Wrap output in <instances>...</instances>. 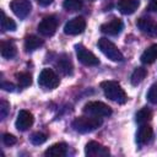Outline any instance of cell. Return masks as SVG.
I'll return each instance as SVG.
<instances>
[{"label":"cell","mask_w":157,"mask_h":157,"mask_svg":"<svg viewBox=\"0 0 157 157\" xmlns=\"http://www.w3.org/2000/svg\"><path fill=\"white\" fill-rule=\"evenodd\" d=\"M101 87L104 92V96L119 104H124L128 101L125 91L121 88V86L115 81H103L101 83Z\"/></svg>","instance_id":"cell-1"},{"label":"cell","mask_w":157,"mask_h":157,"mask_svg":"<svg viewBox=\"0 0 157 157\" xmlns=\"http://www.w3.org/2000/svg\"><path fill=\"white\" fill-rule=\"evenodd\" d=\"M101 125H102V119L99 117H93V115L78 117L72 121L74 130L77 132H81V134L91 132V131L98 129Z\"/></svg>","instance_id":"cell-2"},{"label":"cell","mask_w":157,"mask_h":157,"mask_svg":"<svg viewBox=\"0 0 157 157\" xmlns=\"http://www.w3.org/2000/svg\"><path fill=\"white\" fill-rule=\"evenodd\" d=\"M98 48L108 59H110L113 61H123L124 60L121 52L117 48V45L114 43H112L107 38H101L98 40Z\"/></svg>","instance_id":"cell-3"},{"label":"cell","mask_w":157,"mask_h":157,"mask_svg":"<svg viewBox=\"0 0 157 157\" xmlns=\"http://www.w3.org/2000/svg\"><path fill=\"white\" fill-rule=\"evenodd\" d=\"M83 113H86L88 115H93V117L104 118V117H109L112 114V108L103 102L93 101V102H88L83 105Z\"/></svg>","instance_id":"cell-4"},{"label":"cell","mask_w":157,"mask_h":157,"mask_svg":"<svg viewBox=\"0 0 157 157\" xmlns=\"http://www.w3.org/2000/svg\"><path fill=\"white\" fill-rule=\"evenodd\" d=\"M38 83L45 90H53L59 85V77L52 69H43L38 76Z\"/></svg>","instance_id":"cell-5"},{"label":"cell","mask_w":157,"mask_h":157,"mask_svg":"<svg viewBox=\"0 0 157 157\" xmlns=\"http://www.w3.org/2000/svg\"><path fill=\"white\" fill-rule=\"evenodd\" d=\"M75 49H76L77 59H78L80 63H82L83 65H86V66H96V65L99 64L98 58H97L92 52H90L87 48H85L82 44L75 45Z\"/></svg>","instance_id":"cell-6"},{"label":"cell","mask_w":157,"mask_h":157,"mask_svg":"<svg viewBox=\"0 0 157 157\" xmlns=\"http://www.w3.org/2000/svg\"><path fill=\"white\" fill-rule=\"evenodd\" d=\"M58 27V20L55 16H47L44 17L38 25V32L44 37H50L55 33Z\"/></svg>","instance_id":"cell-7"},{"label":"cell","mask_w":157,"mask_h":157,"mask_svg":"<svg viewBox=\"0 0 157 157\" xmlns=\"http://www.w3.org/2000/svg\"><path fill=\"white\" fill-rule=\"evenodd\" d=\"M86 28V21L83 17H74L69 20L65 26H64V32L70 36H76L80 34L85 31Z\"/></svg>","instance_id":"cell-8"},{"label":"cell","mask_w":157,"mask_h":157,"mask_svg":"<svg viewBox=\"0 0 157 157\" xmlns=\"http://www.w3.org/2000/svg\"><path fill=\"white\" fill-rule=\"evenodd\" d=\"M10 7L13 11V13L20 18L27 17L32 10V5L29 0H12Z\"/></svg>","instance_id":"cell-9"},{"label":"cell","mask_w":157,"mask_h":157,"mask_svg":"<svg viewBox=\"0 0 157 157\" xmlns=\"http://www.w3.org/2000/svg\"><path fill=\"white\" fill-rule=\"evenodd\" d=\"M85 153L88 157H105L110 152H109L108 147H105L96 141H90V142H87V145L85 147Z\"/></svg>","instance_id":"cell-10"},{"label":"cell","mask_w":157,"mask_h":157,"mask_svg":"<svg viewBox=\"0 0 157 157\" xmlns=\"http://www.w3.org/2000/svg\"><path fill=\"white\" fill-rule=\"evenodd\" d=\"M140 31L150 37H157V22L150 17H141L136 22Z\"/></svg>","instance_id":"cell-11"},{"label":"cell","mask_w":157,"mask_h":157,"mask_svg":"<svg viewBox=\"0 0 157 157\" xmlns=\"http://www.w3.org/2000/svg\"><path fill=\"white\" fill-rule=\"evenodd\" d=\"M124 25L120 18H112L110 21L103 23L101 26V31L108 36H117L121 32Z\"/></svg>","instance_id":"cell-12"},{"label":"cell","mask_w":157,"mask_h":157,"mask_svg":"<svg viewBox=\"0 0 157 157\" xmlns=\"http://www.w3.org/2000/svg\"><path fill=\"white\" fill-rule=\"evenodd\" d=\"M33 124V115L32 113H29L28 110H20L17 114V119H16V128L20 131H26L27 129L31 128V125Z\"/></svg>","instance_id":"cell-13"},{"label":"cell","mask_w":157,"mask_h":157,"mask_svg":"<svg viewBox=\"0 0 157 157\" xmlns=\"http://www.w3.org/2000/svg\"><path fill=\"white\" fill-rule=\"evenodd\" d=\"M140 5L139 0H118L117 7L123 15H131L134 13Z\"/></svg>","instance_id":"cell-14"},{"label":"cell","mask_w":157,"mask_h":157,"mask_svg":"<svg viewBox=\"0 0 157 157\" xmlns=\"http://www.w3.org/2000/svg\"><path fill=\"white\" fill-rule=\"evenodd\" d=\"M152 136H153L152 128L147 124H141V126L139 128L137 134H136V141L140 145H145V144H148L151 141Z\"/></svg>","instance_id":"cell-15"},{"label":"cell","mask_w":157,"mask_h":157,"mask_svg":"<svg viewBox=\"0 0 157 157\" xmlns=\"http://www.w3.org/2000/svg\"><path fill=\"white\" fill-rule=\"evenodd\" d=\"M66 152H67L66 144L59 142V144H54L49 148H47L44 152V156H47V157H64V156H66Z\"/></svg>","instance_id":"cell-16"},{"label":"cell","mask_w":157,"mask_h":157,"mask_svg":"<svg viewBox=\"0 0 157 157\" xmlns=\"http://www.w3.org/2000/svg\"><path fill=\"white\" fill-rule=\"evenodd\" d=\"M56 67L63 75H71L72 74V63H71L69 55H66V54L60 55L56 61Z\"/></svg>","instance_id":"cell-17"},{"label":"cell","mask_w":157,"mask_h":157,"mask_svg":"<svg viewBox=\"0 0 157 157\" xmlns=\"http://www.w3.org/2000/svg\"><path fill=\"white\" fill-rule=\"evenodd\" d=\"M0 53H1V56L2 58H5V59H12L13 56H16L17 49H16V45L12 42L2 40L0 43Z\"/></svg>","instance_id":"cell-18"},{"label":"cell","mask_w":157,"mask_h":157,"mask_svg":"<svg viewBox=\"0 0 157 157\" xmlns=\"http://www.w3.org/2000/svg\"><path fill=\"white\" fill-rule=\"evenodd\" d=\"M140 59H141V63L144 64H152L157 59V44H152L147 49H145Z\"/></svg>","instance_id":"cell-19"},{"label":"cell","mask_w":157,"mask_h":157,"mask_svg":"<svg viewBox=\"0 0 157 157\" xmlns=\"http://www.w3.org/2000/svg\"><path fill=\"white\" fill-rule=\"evenodd\" d=\"M43 45V40L37 36H27L25 39V49L26 52H33L37 48Z\"/></svg>","instance_id":"cell-20"},{"label":"cell","mask_w":157,"mask_h":157,"mask_svg":"<svg viewBox=\"0 0 157 157\" xmlns=\"http://www.w3.org/2000/svg\"><path fill=\"white\" fill-rule=\"evenodd\" d=\"M152 118V112L148 109V108H141L136 115H135V120L136 123H139L140 125L141 124H146L147 121H150Z\"/></svg>","instance_id":"cell-21"},{"label":"cell","mask_w":157,"mask_h":157,"mask_svg":"<svg viewBox=\"0 0 157 157\" xmlns=\"http://www.w3.org/2000/svg\"><path fill=\"white\" fill-rule=\"evenodd\" d=\"M146 75H147L146 69H144V67H136V69L132 71V74H131V78H130V80H131V83H132L134 86L141 83V82L144 81V78L146 77Z\"/></svg>","instance_id":"cell-22"},{"label":"cell","mask_w":157,"mask_h":157,"mask_svg":"<svg viewBox=\"0 0 157 157\" xmlns=\"http://www.w3.org/2000/svg\"><path fill=\"white\" fill-rule=\"evenodd\" d=\"M1 15H2V20H1V29L5 32V31H15L16 29V23L12 18L7 17L4 11H1Z\"/></svg>","instance_id":"cell-23"},{"label":"cell","mask_w":157,"mask_h":157,"mask_svg":"<svg viewBox=\"0 0 157 157\" xmlns=\"http://www.w3.org/2000/svg\"><path fill=\"white\" fill-rule=\"evenodd\" d=\"M63 7L66 11H78L82 7V0H64Z\"/></svg>","instance_id":"cell-24"},{"label":"cell","mask_w":157,"mask_h":157,"mask_svg":"<svg viewBox=\"0 0 157 157\" xmlns=\"http://www.w3.org/2000/svg\"><path fill=\"white\" fill-rule=\"evenodd\" d=\"M17 82L20 87H28L32 83V76L28 72H20L16 75Z\"/></svg>","instance_id":"cell-25"},{"label":"cell","mask_w":157,"mask_h":157,"mask_svg":"<svg viewBox=\"0 0 157 157\" xmlns=\"http://www.w3.org/2000/svg\"><path fill=\"white\" fill-rule=\"evenodd\" d=\"M47 135L43 134V132H33L31 135V142L33 145H42L47 141Z\"/></svg>","instance_id":"cell-26"},{"label":"cell","mask_w":157,"mask_h":157,"mask_svg":"<svg viewBox=\"0 0 157 157\" xmlns=\"http://www.w3.org/2000/svg\"><path fill=\"white\" fill-rule=\"evenodd\" d=\"M9 112H10V103L5 99H1L0 101V118L5 119Z\"/></svg>","instance_id":"cell-27"},{"label":"cell","mask_w":157,"mask_h":157,"mask_svg":"<svg viewBox=\"0 0 157 157\" xmlns=\"http://www.w3.org/2000/svg\"><path fill=\"white\" fill-rule=\"evenodd\" d=\"M147 98L152 104H157V85H152L148 90Z\"/></svg>","instance_id":"cell-28"},{"label":"cell","mask_w":157,"mask_h":157,"mask_svg":"<svg viewBox=\"0 0 157 157\" xmlns=\"http://www.w3.org/2000/svg\"><path fill=\"white\" fill-rule=\"evenodd\" d=\"M2 141H4V144H5L6 146H12V145L16 144L17 139H16L13 135H11V134H4V136H2Z\"/></svg>","instance_id":"cell-29"},{"label":"cell","mask_w":157,"mask_h":157,"mask_svg":"<svg viewBox=\"0 0 157 157\" xmlns=\"http://www.w3.org/2000/svg\"><path fill=\"white\" fill-rule=\"evenodd\" d=\"M1 88H4L5 91H10V92H12V91L15 90V85L11 83V82H2V83H1Z\"/></svg>","instance_id":"cell-30"},{"label":"cell","mask_w":157,"mask_h":157,"mask_svg":"<svg viewBox=\"0 0 157 157\" xmlns=\"http://www.w3.org/2000/svg\"><path fill=\"white\" fill-rule=\"evenodd\" d=\"M148 9H150L151 11H153L155 13H157V0H150Z\"/></svg>","instance_id":"cell-31"},{"label":"cell","mask_w":157,"mask_h":157,"mask_svg":"<svg viewBox=\"0 0 157 157\" xmlns=\"http://www.w3.org/2000/svg\"><path fill=\"white\" fill-rule=\"evenodd\" d=\"M37 1H38V4L42 5V6H48V5H50L54 0H37Z\"/></svg>","instance_id":"cell-32"},{"label":"cell","mask_w":157,"mask_h":157,"mask_svg":"<svg viewBox=\"0 0 157 157\" xmlns=\"http://www.w3.org/2000/svg\"><path fill=\"white\" fill-rule=\"evenodd\" d=\"M90 1H94V0H90Z\"/></svg>","instance_id":"cell-33"}]
</instances>
